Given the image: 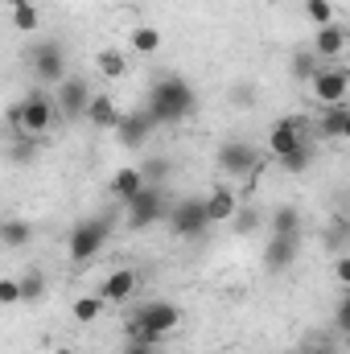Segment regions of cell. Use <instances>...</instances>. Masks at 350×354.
<instances>
[{"mask_svg": "<svg viewBox=\"0 0 350 354\" xmlns=\"http://www.w3.org/2000/svg\"><path fill=\"white\" fill-rule=\"evenodd\" d=\"M149 111H153L157 124L174 128V124H185L198 111V95L181 75H161L153 83V91H149Z\"/></svg>", "mask_w": 350, "mask_h": 354, "instance_id": "6da1fadb", "label": "cell"}, {"mask_svg": "<svg viewBox=\"0 0 350 354\" xmlns=\"http://www.w3.org/2000/svg\"><path fill=\"white\" fill-rule=\"evenodd\" d=\"M181 330V305L177 301H149L132 313L128 322V342H149L157 346L161 338H169Z\"/></svg>", "mask_w": 350, "mask_h": 354, "instance_id": "7a4b0ae2", "label": "cell"}, {"mask_svg": "<svg viewBox=\"0 0 350 354\" xmlns=\"http://www.w3.org/2000/svg\"><path fill=\"white\" fill-rule=\"evenodd\" d=\"M107 239H111V218L107 214H91V218H79L75 227H71V235H66V260L71 264H91V260H99V252L107 248Z\"/></svg>", "mask_w": 350, "mask_h": 354, "instance_id": "3957f363", "label": "cell"}, {"mask_svg": "<svg viewBox=\"0 0 350 354\" xmlns=\"http://www.w3.org/2000/svg\"><path fill=\"white\" fill-rule=\"evenodd\" d=\"M54 120H58V99H50L46 91H29V95L21 99V128H17L12 136H33V140H42V136L54 128Z\"/></svg>", "mask_w": 350, "mask_h": 354, "instance_id": "277c9868", "label": "cell"}, {"mask_svg": "<svg viewBox=\"0 0 350 354\" xmlns=\"http://www.w3.org/2000/svg\"><path fill=\"white\" fill-rule=\"evenodd\" d=\"M214 165H219L223 177H252V174H260L264 153L252 145V140H227V145H219Z\"/></svg>", "mask_w": 350, "mask_h": 354, "instance_id": "5b68a950", "label": "cell"}, {"mask_svg": "<svg viewBox=\"0 0 350 354\" xmlns=\"http://www.w3.org/2000/svg\"><path fill=\"white\" fill-rule=\"evenodd\" d=\"M29 71H33V79H37L42 87H58V83L66 79V54H62V46H58V41H33V50H29Z\"/></svg>", "mask_w": 350, "mask_h": 354, "instance_id": "8992f818", "label": "cell"}, {"mask_svg": "<svg viewBox=\"0 0 350 354\" xmlns=\"http://www.w3.org/2000/svg\"><path fill=\"white\" fill-rule=\"evenodd\" d=\"M124 210H128V227H132V231H145V227H153V223H161V218L169 214V206H165V189H161L157 181H149V185H145Z\"/></svg>", "mask_w": 350, "mask_h": 354, "instance_id": "52a82bcc", "label": "cell"}, {"mask_svg": "<svg viewBox=\"0 0 350 354\" xmlns=\"http://www.w3.org/2000/svg\"><path fill=\"white\" fill-rule=\"evenodd\" d=\"M165 218H169V231H174L177 239H198L210 227V214H206V202L202 198H181V202H174Z\"/></svg>", "mask_w": 350, "mask_h": 354, "instance_id": "ba28073f", "label": "cell"}, {"mask_svg": "<svg viewBox=\"0 0 350 354\" xmlns=\"http://www.w3.org/2000/svg\"><path fill=\"white\" fill-rule=\"evenodd\" d=\"M58 115H66V120H87L91 111V99H95V91L83 75H66L62 83H58Z\"/></svg>", "mask_w": 350, "mask_h": 354, "instance_id": "9c48e42d", "label": "cell"}, {"mask_svg": "<svg viewBox=\"0 0 350 354\" xmlns=\"http://www.w3.org/2000/svg\"><path fill=\"white\" fill-rule=\"evenodd\" d=\"M309 91H313V99L322 103V107H338V103H347L350 99V71L347 66H322L317 71V79L309 83Z\"/></svg>", "mask_w": 350, "mask_h": 354, "instance_id": "30bf717a", "label": "cell"}, {"mask_svg": "<svg viewBox=\"0 0 350 354\" xmlns=\"http://www.w3.org/2000/svg\"><path fill=\"white\" fill-rule=\"evenodd\" d=\"M301 145H305V124H301V115H284V120H276L272 132H268V140H264V149H268L272 161L297 153Z\"/></svg>", "mask_w": 350, "mask_h": 354, "instance_id": "8fae6325", "label": "cell"}, {"mask_svg": "<svg viewBox=\"0 0 350 354\" xmlns=\"http://www.w3.org/2000/svg\"><path fill=\"white\" fill-rule=\"evenodd\" d=\"M157 128H161V124L153 120L149 107H145V111H124V120L116 124V140H120L124 149H145Z\"/></svg>", "mask_w": 350, "mask_h": 354, "instance_id": "7c38bea8", "label": "cell"}, {"mask_svg": "<svg viewBox=\"0 0 350 354\" xmlns=\"http://www.w3.org/2000/svg\"><path fill=\"white\" fill-rule=\"evenodd\" d=\"M136 284H140V276L132 272V268H116V272H107L103 276V284L95 288L107 305H128L132 297H136Z\"/></svg>", "mask_w": 350, "mask_h": 354, "instance_id": "4fadbf2b", "label": "cell"}, {"mask_svg": "<svg viewBox=\"0 0 350 354\" xmlns=\"http://www.w3.org/2000/svg\"><path fill=\"white\" fill-rule=\"evenodd\" d=\"M297 252H301V235H268V243H264V268L268 272H284V268L297 264Z\"/></svg>", "mask_w": 350, "mask_h": 354, "instance_id": "5bb4252c", "label": "cell"}, {"mask_svg": "<svg viewBox=\"0 0 350 354\" xmlns=\"http://www.w3.org/2000/svg\"><path fill=\"white\" fill-rule=\"evenodd\" d=\"M309 46L317 50V58H322L326 66H334V62H338V58H342V54L350 50V33L342 29V25H338V21H334V25H326V29H317Z\"/></svg>", "mask_w": 350, "mask_h": 354, "instance_id": "9a60e30c", "label": "cell"}, {"mask_svg": "<svg viewBox=\"0 0 350 354\" xmlns=\"http://www.w3.org/2000/svg\"><path fill=\"white\" fill-rule=\"evenodd\" d=\"M206 214H210V227H219V223H231L235 214H239V194L231 189V185H214L206 198Z\"/></svg>", "mask_w": 350, "mask_h": 354, "instance_id": "2e32d148", "label": "cell"}, {"mask_svg": "<svg viewBox=\"0 0 350 354\" xmlns=\"http://www.w3.org/2000/svg\"><path fill=\"white\" fill-rule=\"evenodd\" d=\"M145 185H149V177H145V169H140V165H120V169L111 174V194H116L124 206H128V202H132Z\"/></svg>", "mask_w": 350, "mask_h": 354, "instance_id": "e0dca14e", "label": "cell"}, {"mask_svg": "<svg viewBox=\"0 0 350 354\" xmlns=\"http://www.w3.org/2000/svg\"><path fill=\"white\" fill-rule=\"evenodd\" d=\"M124 120V111H120V103L111 99V95H95L91 99V111H87V124L91 128H99V132H116V124Z\"/></svg>", "mask_w": 350, "mask_h": 354, "instance_id": "ac0fdd59", "label": "cell"}, {"mask_svg": "<svg viewBox=\"0 0 350 354\" xmlns=\"http://www.w3.org/2000/svg\"><path fill=\"white\" fill-rule=\"evenodd\" d=\"M128 46H132V54L153 58V54L165 46V37H161V29H157V25H132V29H128Z\"/></svg>", "mask_w": 350, "mask_h": 354, "instance_id": "d6986e66", "label": "cell"}, {"mask_svg": "<svg viewBox=\"0 0 350 354\" xmlns=\"http://www.w3.org/2000/svg\"><path fill=\"white\" fill-rule=\"evenodd\" d=\"M95 71H99V79H124V75H128V58H124V50H116V46H99V50H95Z\"/></svg>", "mask_w": 350, "mask_h": 354, "instance_id": "ffe728a7", "label": "cell"}, {"mask_svg": "<svg viewBox=\"0 0 350 354\" xmlns=\"http://www.w3.org/2000/svg\"><path fill=\"white\" fill-rule=\"evenodd\" d=\"M103 309H107V301H103L99 292H83V297L71 301V317H75L79 326H95V322L103 317Z\"/></svg>", "mask_w": 350, "mask_h": 354, "instance_id": "44dd1931", "label": "cell"}, {"mask_svg": "<svg viewBox=\"0 0 350 354\" xmlns=\"http://www.w3.org/2000/svg\"><path fill=\"white\" fill-rule=\"evenodd\" d=\"M347 120H350V103H338V107H322L317 132H322L326 140H342V132H347Z\"/></svg>", "mask_w": 350, "mask_h": 354, "instance_id": "7402d4cb", "label": "cell"}, {"mask_svg": "<svg viewBox=\"0 0 350 354\" xmlns=\"http://www.w3.org/2000/svg\"><path fill=\"white\" fill-rule=\"evenodd\" d=\"M288 66H293V79L313 83V79H317V71H322L326 62L317 58V50H313V46H305V50H297V54H293V62H288Z\"/></svg>", "mask_w": 350, "mask_h": 354, "instance_id": "603a6c76", "label": "cell"}, {"mask_svg": "<svg viewBox=\"0 0 350 354\" xmlns=\"http://www.w3.org/2000/svg\"><path fill=\"white\" fill-rule=\"evenodd\" d=\"M29 239H33V223H25V218H4V223H0V243H4L8 252L25 248Z\"/></svg>", "mask_w": 350, "mask_h": 354, "instance_id": "cb8c5ba5", "label": "cell"}, {"mask_svg": "<svg viewBox=\"0 0 350 354\" xmlns=\"http://www.w3.org/2000/svg\"><path fill=\"white\" fill-rule=\"evenodd\" d=\"M268 227H272V235H301V210L297 206H276L268 214Z\"/></svg>", "mask_w": 350, "mask_h": 354, "instance_id": "d4e9b609", "label": "cell"}, {"mask_svg": "<svg viewBox=\"0 0 350 354\" xmlns=\"http://www.w3.org/2000/svg\"><path fill=\"white\" fill-rule=\"evenodd\" d=\"M12 25H17V33H37L42 29L37 4L33 0H12Z\"/></svg>", "mask_w": 350, "mask_h": 354, "instance_id": "484cf974", "label": "cell"}, {"mask_svg": "<svg viewBox=\"0 0 350 354\" xmlns=\"http://www.w3.org/2000/svg\"><path fill=\"white\" fill-rule=\"evenodd\" d=\"M276 165H280V169H284L288 177H301L305 169H309V165H313V149H309V145H301L297 153H288V157H280Z\"/></svg>", "mask_w": 350, "mask_h": 354, "instance_id": "4316f807", "label": "cell"}, {"mask_svg": "<svg viewBox=\"0 0 350 354\" xmlns=\"http://www.w3.org/2000/svg\"><path fill=\"white\" fill-rule=\"evenodd\" d=\"M21 292H25V301H42L46 297V272L42 268L21 272Z\"/></svg>", "mask_w": 350, "mask_h": 354, "instance_id": "83f0119b", "label": "cell"}, {"mask_svg": "<svg viewBox=\"0 0 350 354\" xmlns=\"http://www.w3.org/2000/svg\"><path fill=\"white\" fill-rule=\"evenodd\" d=\"M301 8H305V17H309L317 29L334 25V4H330V0H301Z\"/></svg>", "mask_w": 350, "mask_h": 354, "instance_id": "f1b7e54d", "label": "cell"}, {"mask_svg": "<svg viewBox=\"0 0 350 354\" xmlns=\"http://www.w3.org/2000/svg\"><path fill=\"white\" fill-rule=\"evenodd\" d=\"M0 305H4V309H17V305H25L21 276H0Z\"/></svg>", "mask_w": 350, "mask_h": 354, "instance_id": "f546056e", "label": "cell"}, {"mask_svg": "<svg viewBox=\"0 0 350 354\" xmlns=\"http://www.w3.org/2000/svg\"><path fill=\"white\" fill-rule=\"evenodd\" d=\"M8 157H12V161H21V165H29V161L37 157V140H33V136H12Z\"/></svg>", "mask_w": 350, "mask_h": 354, "instance_id": "4dcf8cb0", "label": "cell"}, {"mask_svg": "<svg viewBox=\"0 0 350 354\" xmlns=\"http://www.w3.org/2000/svg\"><path fill=\"white\" fill-rule=\"evenodd\" d=\"M347 243H350V223L347 218H334L326 227V248H347Z\"/></svg>", "mask_w": 350, "mask_h": 354, "instance_id": "1f68e13d", "label": "cell"}, {"mask_svg": "<svg viewBox=\"0 0 350 354\" xmlns=\"http://www.w3.org/2000/svg\"><path fill=\"white\" fill-rule=\"evenodd\" d=\"M231 227H235L239 235H252V231L260 227V214H256V210H243V206H239V214L231 218Z\"/></svg>", "mask_w": 350, "mask_h": 354, "instance_id": "d6a6232c", "label": "cell"}, {"mask_svg": "<svg viewBox=\"0 0 350 354\" xmlns=\"http://www.w3.org/2000/svg\"><path fill=\"white\" fill-rule=\"evenodd\" d=\"M334 326H338V330L350 338V292L338 301V309H334Z\"/></svg>", "mask_w": 350, "mask_h": 354, "instance_id": "836d02e7", "label": "cell"}, {"mask_svg": "<svg viewBox=\"0 0 350 354\" xmlns=\"http://www.w3.org/2000/svg\"><path fill=\"white\" fill-rule=\"evenodd\" d=\"M140 169H145L149 181H161V177L169 174V161H165V157H153V161H149V165H140Z\"/></svg>", "mask_w": 350, "mask_h": 354, "instance_id": "e575fe53", "label": "cell"}, {"mask_svg": "<svg viewBox=\"0 0 350 354\" xmlns=\"http://www.w3.org/2000/svg\"><path fill=\"white\" fill-rule=\"evenodd\" d=\"M330 272H334V280H338V284H342V288L350 292V256H338Z\"/></svg>", "mask_w": 350, "mask_h": 354, "instance_id": "d590c367", "label": "cell"}, {"mask_svg": "<svg viewBox=\"0 0 350 354\" xmlns=\"http://www.w3.org/2000/svg\"><path fill=\"white\" fill-rule=\"evenodd\" d=\"M231 99H239V103H252V99H256V91H252V87H235V91H231Z\"/></svg>", "mask_w": 350, "mask_h": 354, "instance_id": "8d00e7d4", "label": "cell"}, {"mask_svg": "<svg viewBox=\"0 0 350 354\" xmlns=\"http://www.w3.org/2000/svg\"><path fill=\"white\" fill-rule=\"evenodd\" d=\"M297 354H334V351H326V346H305V351H297Z\"/></svg>", "mask_w": 350, "mask_h": 354, "instance_id": "74e56055", "label": "cell"}, {"mask_svg": "<svg viewBox=\"0 0 350 354\" xmlns=\"http://www.w3.org/2000/svg\"><path fill=\"white\" fill-rule=\"evenodd\" d=\"M50 354H75V351H71V346H54Z\"/></svg>", "mask_w": 350, "mask_h": 354, "instance_id": "f35d334b", "label": "cell"}, {"mask_svg": "<svg viewBox=\"0 0 350 354\" xmlns=\"http://www.w3.org/2000/svg\"><path fill=\"white\" fill-rule=\"evenodd\" d=\"M342 140H347V145H350V120H347V132H342Z\"/></svg>", "mask_w": 350, "mask_h": 354, "instance_id": "ab89813d", "label": "cell"}, {"mask_svg": "<svg viewBox=\"0 0 350 354\" xmlns=\"http://www.w3.org/2000/svg\"><path fill=\"white\" fill-rule=\"evenodd\" d=\"M210 354H227V351H210Z\"/></svg>", "mask_w": 350, "mask_h": 354, "instance_id": "60d3db41", "label": "cell"}]
</instances>
